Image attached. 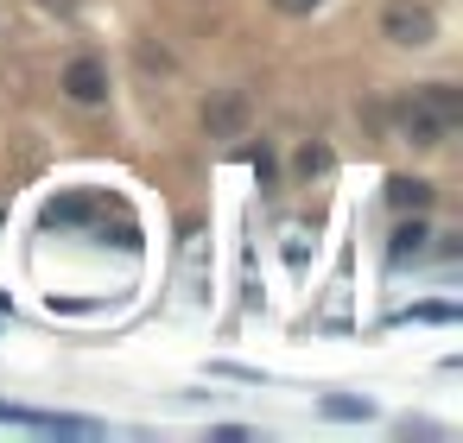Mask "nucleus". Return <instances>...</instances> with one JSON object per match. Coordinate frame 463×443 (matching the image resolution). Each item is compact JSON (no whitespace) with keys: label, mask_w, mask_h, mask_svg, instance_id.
<instances>
[{"label":"nucleus","mask_w":463,"mask_h":443,"mask_svg":"<svg viewBox=\"0 0 463 443\" xmlns=\"http://www.w3.org/2000/svg\"><path fill=\"white\" fill-rule=\"evenodd\" d=\"M381 38L419 51V45L438 38V13L425 7V0H387V7H381Z\"/></svg>","instance_id":"2"},{"label":"nucleus","mask_w":463,"mask_h":443,"mask_svg":"<svg viewBox=\"0 0 463 443\" xmlns=\"http://www.w3.org/2000/svg\"><path fill=\"white\" fill-rule=\"evenodd\" d=\"M425 241H432V235H425V222H407V229H400V235H393V247H387V260H393V266H400V260H407V254H419Z\"/></svg>","instance_id":"7"},{"label":"nucleus","mask_w":463,"mask_h":443,"mask_svg":"<svg viewBox=\"0 0 463 443\" xmlns=\"http://www.w3.org/2000/svg\"><path fill=\"white\" fill-rule=\"evenodd\" d=\"M274 7H280V13H292V20H299V13H317V7H324V0H274Z\"/></svg>","instance_id":"11"},{"label":"nucleus","mask_w":463,"mask_h":443,"mask_svg":"<svg viewBox=\"0 0 463 443\" xmlns=\"http://www.w3.org/2000/svg\"><path fill=\"white\" fill-rule=\"evenodd\" d=\"M400 127H407L413 146H444V139L463 127V96H457L450 83H425V89H413V102L400 108Z\"/></svg>","instance_id":"1"},{"label":"nucleus","mask_w":463,"mask_h":443,"mask_svg":"<svg viewBox=\"0 0 463 443\" xmlns=\"http://www.w3.org/2000/svg\"><path fill=\"white\" fill-rule=\"evenodd\" d=\"M450 317H457L450 305H413L407 311V323H450Z\"/></svg>","instance_id":"9"},{"label":"nucleus","mask_w":463,"mask_h":443,"mask_svg":"<svg viewBox=\"0 0 463 443\" xmlns=\"http://www.w3.org/2000/svg\"><path fill=\"white\" fill-rule=\"evenodd\" d=\"M89 215H96V196H63V203H51V209H45L51 229H57V222H89Z\"/></svg>","instance_id":"6"},{"label":"nucleus","mask_w":463,"mask_h":443,"mask_svg":"<svg viewBox=\"0 0 463 443\" xmlns=\"http://www.w3.org/2000/svg\"><path fill=\"white\" fill-rule=\"evenodd\" d=\"M324 418H375L368 399H324Z\"/></svg>","instance_id":"8"},{"label":"nucleus","mask_w":463,"mask_h":443,"mask_svg":"<svg viewBox=\"0 0 463 443\" xmlns=\"http://www.w3.org/2000/svg\"><path fill=\"white\" fill-rule=\"evenodd\" d=\"M204 127H210L216 139H235V133H248V96H216V102L204 108Z\"/></svg>","instance_id":"4"},{"label":"nucleus","mask_w":463,"mask_h":443,"mask_svg":"<svg viewBox=\"0 0 463 443\" xmlns=\"http://www.w3.org/2000/svg\"><path fill=\"white\" fill-rule=\"evenodd\" d=\"M387 196H393V209H432V184L425 178H393Z\"/></svg>","instance_id":"5"},{"label":"nucleus","mask_w":463,"mask_h":443,"mask_svg":"<svg viewBox=\"0 0 463 443\" xmlns=\"http://www.w3.org/2000/svg\"><path fill=\"white\" fill-rule=\"evenodd\" d=\"M299 171L311 178V171H330V153H324V146H305V153H299Z\"/></svg>","instance_id":"10"},{"label":"nucleus","mask_w":463,"mask_h":443,"mask_svg":"<svg viewBox=\"0 0 463 443\" xmlns=\"http://www.w3.org/2000/svg\"><path fill=\"white\" fill-rule=\"evenodd\" d=\"M63 96L83 102V108L108 102V70H102L96 57H71V63H63Z\"/></svg>","instance_id":"3"}]
</instances>
